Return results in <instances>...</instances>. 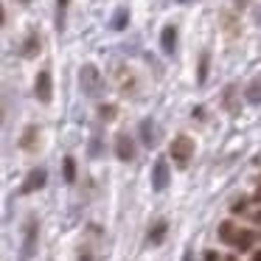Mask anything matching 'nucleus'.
Wrapping results in <instances>:
<instances>
[{
  "instance_id": "obj_1",
  "label": "nucleus",
  "mask_w": 261,
  "mask_h": 261,
  "mask_svg": "<svg viewBox=\"0 0 261 261\" xmlns=\"http://www.w3.org/2000/svg\"><path fill=\"white\" fill-rule=\"evenodd\" d=\"M79 87H82V93H85V96H90V98L101 96V93H104V76H101V70H98L96 65H82V70H79Z\"/></svg>"
},
{
  "instance_id": "obj_2",
  "label": "nucleus",
  "mask_w": 261,
  "mask_h": 261,
  "mask_svg": "<svg viewBox=\"0 0 261 261\" xmlns=\"http://www.w3.org/2000/svg\"><path fill=\"white\" fill-rule=\"evenodd\" d=\"M169 154L174 158L177 166H188V160L194 158V141L188 135H177L169 146Z\"/></svg>"
},
{
  "instance_id": "obj_3",
  "label": "nucleus",
  "mask_w": 261,
  "mask_h": 261,
  "mask_svg": "<svg viewBox=\"0 0 261 261\" xmlns=\"http://www.w3.org/2000/svg\"><path fill=\"white\" fill-rule=\"evenodd\" d=\"M37 236H40V222L34 216H29V225H25V239H23V250H20V261H29L37 253Z\"/></svg>"
},
{
  "instance_id": "obj_4",
  "label": "nucleus",
  "mask_w": 261,
  "mask_h": 261,
  "mask_svg": "<svg viewBox=\"0 0 261 261\" xmlns=\"http://www.w3.org/2000/svg\"><path fill=\"white\" fill-rule=\"evenodd\" d=\"M34 96L40 98L42 104H48L54 98V82H51V70H40L34 82Z\"/></svg>"
},
{
  "instance_id": "obj_5",
  "label": "nucleus",
  "mask_w": 261,
  "mask_h": 261,
  "mask_svg": "<svg viewBox=\"0 0 261 261\" xmlns=\"http://www.w3.org/2000/svg\"><path fill=\"white\" fill-rule=\"evenodd\" d=\"M171 174H169V163H166V158H158L154 160V169H152V188L154 191H163L166 186H169Z\"/></svg>"
},
{
  "instance_id": "obj_6",
  "label": "nucleus",
  "mask_w": 261,
  "mask_h": 261,
  "mask_svg": "<svg viewBox=\"0 0 261 261\" xmlns=\"http://www.w3.org/2000/svg\"><path fill=\"white\" fill-rule=\"evenodd\" d=\"M45 180H48V171L42 169V166H40V169H31L20 191H23V194H34V191H40V188L45 186Z\"/></svg>"
},
{
  "instance_id": "obj_7",
  "label": "nucleus",
  "mask_w": 261,
  "mask_h": 261,
  "mask_svg": "<svg viewBox=\"0 0 261 261\" xmlns=\"http://www.w3.org/2000/svg\"><path fill=\"white\" fill-rule=\"evenodd\" d=\"M115 154H118V160H132L135 158V143H132V138L126 135V132H121V135L115 138Z\"/></svg>"
},
{
  "instance_id": "obj_8",
  "label": "nucleus",
  "mask_w": 261,
  "mask_h": 261,
  "mask_svg": "<svg viewBox=\"0 0 261 261\" xmlns=\"http://www.w3.org/2000/svg\"><path fill=\"white\" fill-rule=\"evenodd\" d=\"M138 129H141V141H143V146L152 149L154 143H158V126H154V121H152V118H143Z\"/></svg>"
},
{
  "instance_id": "obj_9",
  "label": "nucleus",
  "mask_w": 261,
  "mask_h": 261,
  "mask_svg": "<svg viewBox=\"0 0 261 261\" xmlns=\"http://www.w3.org/2000/svg\"><path fill=\"white\" fill-rule=\"evenodd\" d=\"M160 48H163V54H174V48H177V29L174 25H166L160 31Z\"/></svg>"
},
{
  "instance_id": "obj_10",
  "label": "nucleus",
  "mask_w": 261,
  "mask_h": 261,
  "mask_svg": "<svg viewBox=\"0 0 261 261\" xmlns=\"http://www.w3.org/2000/svg\"><path fill=\"white\" fill-rule=\"evenodd\" d=\"M126 23H129V9H126V6H118V9L113 12V17H110V29H113V31H124Z\"/></svg>"
},
{
  "instance_id": "obj_11",
  "label": "nucleus",
  "mask_w": 261,
  "mask_h": 261,
  "mask_svg": "<svg viewBox=\"0 0 261 261\" xmlns=\"http://www.w3.org/2000/svg\"><path fill=\"white\" fill-rule=\"evenodd\" d=\"M253 242H255V233H253V230H239V233H236V239H233V244H236L239 253L250 250V247H253Z\"/></svg>"
},
{
  "instance_id": "obj_12",
  "label": "nucleus",
  "mask_w": 261,
  "mask_h": 261,
  "mask_svg": "<svg viewBox=\"0 0 261 261\" xmlns=\"http://www.w3.org/2000/svg\"><path fill=\"white\" fill-rule=\"evenodd\" d=\"M166 230H169V225H166V222L160 219L158 225L152 227V233H149V236H146V242L152 244V247H154V244H160V242H163V236H166Z\"/></svg>"
},
{
  "instance_id": "obj_13",
  "label": "nucleus",
  "mask_w": 261,
  "mask_h": 261,
  "mask_svg": "<svg viewBox=\"0 0 261 261\" xmlns=\"http://www.w3.org/2000/svg\"><path fill=\"white\" fill-rule=\"evenodd\" d=\"M247 101L250 104H261V79H255V82H250V87H247Z\"/></svg>"
},
{
  "instance_id": "obj_14",
  "label": "nucleus",
  "mask_w": 261,
  "mask_h": 261,
  "mask_svg": "<svg viewBox=\"0 0 261 261\" xmlns=\"http://www.w3.org/2000/svg\"><path fill=\"white\" fill-rule=\"evenodd\" d=\"M34 54H40V34H29L23 48V57H34Z\"/></svg>"
},
{
  "instance_id": "obj_15",
  "label": "nucleus",
  "mask_w": 261,
  "mask_h": 261,
  "mask_svg": "<svg viewBox=\"0 0 261 261\" xmlns=\"http://www.w3.org/2000/svg\"><path fill=\"white\" fill-rule=\"evenodd\" d=\"M62 174H65V182H73V180H76V160H73V158H65Z\"/></svg>"
},
{
  "instance_id": "obj_16",
  "label": "nucleus",
  "mask_w": 261,
  "mask_h": 261,
  "mask_svg": "<svg viewBox=\"0 0 261 261\" xmlns=\"http://www.w3.org/2000/svg\"><path fill=\"white\" fill-rule=\"evenodd\" d=\"M68 3L70 0H57V29H65V14H68Z\"/></svg>"
},
{
  "instance_id": "obj_17",
  "label": "nucleus",
  "mask_w": 261,
  "mask_h": 261,
  "mask_svg": "<svg viewBox=\"0 0 261 261\" xmlns=\"http://www.w3.org/2000/svg\"><path fill=\"white\" fill-rule=\"evenodd\" d=\"M205 79H208V54L199 57V68H197V82H199V85H205Z\"/></svg>"
},
{
  "instance_id": "obj_18",
  "label": "nucleus",
  "mask_w": 261,
  "mask_h": 261,
  "mask_svg": "<svg viewBox=\"0 0 261 261\" xmlns=\"http://www.w3.org/2000/svg\"><path fill=\"white\" fill-rule=\"evenodd\" d=\"M219 239L222 242H233V239H236V233H233V222H222L219 225Z\"/></svg>"
},
{
  "instance_id": "obj_19",
  "label": "nucleus",
  "mask_w": 261,
  "mask_h": 261,
  "mask_svg": "<svg viewBox=\"0 0 261 261\" xmlns=\"http://www.w3.org/2000/svg\"><path fill=\"white\" fill-rule=\"evenodd\" d=\"M37 135H40V132H37V126H25V135H23V141H20V143H23V149L34 146V138Z\"/></svg>"
},
{
  "instance_id": "obj_20",
  "label": "nucleus",
  "mask_w": 261,
  "mask_h": 261,
  "mask_svg": "<svg viewBox=\"0 0 261 261\" xmlns=\"http://www.w3.org/2000/svg\"><path fill=\"white\" fill-rule=\"evenodd\" d=\"M115 113H118V110H115L113 104H107V107H101V110H98V115H101V121H113V118H115Z\"/></svg>"
},
{
  "instance_id": "obj_21",
  "label": "nucleus",
  "mask_w": 261,
  "mask_h": 261,
  "mask_svg": "<svg viewBox=\"0 0 261 261\" xmlns=\"http://www.w3.org/2000/svg\"><path fill=\"white\" fill-rule=\"evenodd\" d=\"M244 205H247V199H236V202L230 205V211H233V214H239V211H244Z\"/></svg>"
},
{
  "instance_id": "obj_22",
  "label": "nucleus",
  "mask_w": 261,
  "mask_h": 261,
  "mask_svg": "<svg viewBox=\"0 0 261 261\" xmlns=\"http://www.w3.org/2000/svg\"><path fill=\"white\" fill-rule=\"evenodd\" d=\"M255 202H261V186L255 188Z\"/></svg>"
},
{
  "instance_id": "obj_23",
  "label": "nucleus",
  "mask_w": 261,
  "mask_h": 261,
  "mask_svg": "<svg viewBox=\"0 0 261 261\" xmlns=\"http://www.w3.org/2000/svg\"><path fill=\"white\" fill-rule=\"evenodd\" d=\"M205 261H216V253H208V255H205Z\"/></svg>"
},
{
  "instance_id": "obj_24",
  "label": "nucleus",
  "mask_w": 261,
  "mask_h": 261,
  "mask_svg": "<svg viewBox=\"0 0 261 261\" xmlns=\"http://www.w3.org/2000/svg\"><path fill=\"white\" fill-rule=\"evenodd\" d=\"M253 261H261V250H258V253H255V255H253Z\"/></svg>"
},
{
  "instance_id": "obj_25",
  "label": "nucleus",
  "mask_w": 261,
  "mask_h": 261,
  "mask_svg": "<svg viewBox=\"0 0 261 261\" xmlns=\"http://www.w3.org/2000/svg\"><path fill=\"white\" fill-rule=\"evenodd\" d=\"M236 3H239V6H244V3H247V0H236Z\"/></svg>"
},
{
  "instance_id": "obj_26",
  "label": "nucleus",
  "mask_w": 261,
  "mask_h": 261,
  "mask_svg": "<svg viewBox=\"0 0 261 261\" xmlns=\"http://www.w3.org/2000/svg\"><path fill=\"white\" fill-rule=\"evenodd\" d=\"M180 3H194V0H180Z\"/></svg>"
},
{
  "instance_id": "obj_27",
  "label": "nucleus",
  "mask_w": 261,
  "mask_h": 261,
  "mask_svg": "<svg viewBox=\"0 0 261 261\" xmlns=\"http://www.w3.org/2000/svg\"><path fill=\"white\" fill-rule=\"evenodd\" d=\"M17 3H29V0H17Z\"/></svg>"
},
{
  "instance_id": "obj_28",
  "label": "nucleus",
  "mask_w": 261,
  "mask_h": 261,
  "mask_svg": "<svg viewBox=\"0 0 261 261\" xmlns=\"http://www.w3.org/2000/svg\"><path fill=\"white\" fill-rule=\"evenodd\" d=\"M258 20H261V12H258Z\"/></svg>"
}]
</instances>
